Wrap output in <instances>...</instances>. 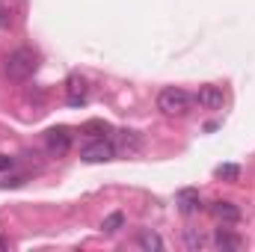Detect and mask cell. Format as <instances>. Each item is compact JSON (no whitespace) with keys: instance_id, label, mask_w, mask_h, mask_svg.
I'll return each instance as SVG.
<instances>
[{"instance_id":"obj_14","label":"cell","mask_w":255,"mask_h":252,"mask_svg":"<svg viewBox=\"0 0 255 252\" xmlns=\"http://www.w3.org/2000/svg\"><path fill=\"white\" fill-rule=\"evenodd\" d=\"M241 169L235 163H226V166H217V178H226V181H238Z\"/></svg>"},{"instance_id":"obj_1","label":"cell","mask_w":255,"mask_h":252,"mask_svg":"<svg viewBox=\"0 0 255 252\" xmlns=\"http://www.w3.org/2000/svg\"><path fill=\"white\" fill-rule=\"evenodd\" d=\"M36 68H39V60H36V54H33L30 48H18L15 54H9V57H6V65H3L6 77H9V80H15V83L30 80V77L36 74Z\"/></svg>"},{"instance_id":"obj_10","label":"cell","mask_w":255,"mask_h":252,"mask_svg":"<svg viewBox=\"0 0 255 252\" xmlns=\"http://www.w3.org/2000/svg\"><path fill=\"white\" fill-rule=\"evenodd\" d=\"M178 202H181V211L184 214H199L202 211V202H199V193L196 190H181L178 193Z\"/></svg>"},{"instance_id":"obj_15","label":"cell","mask_w":255,"mask_h":252,"mask_svg":"<svg viewBox=\"0 0 255 252\" xmlns=\"http://www.w3.org/2000/svg\"><path fill=\"white\" fill-rule=\"evenodd\" d=\"M3 169H12V157H6V154H0V172Z\"/></svg>"},{"instance_id":"obj_11","label":"cell","mask_w":255,"mask_h":252,"mask_svg":"<svg viewBox=\"0 0 255 252\" xmlns=\"http://www.w3.org/2000/svg\"><path fill=\"white\" fill-rule=\"evenodd\" d=\"M122 226H125V214H122V211H116V214L104 217V223H101V232H104V235H116Z\"/></svg>"},{"instance_id":"obj_3","label":"cell","mask_w":255,"mask_h":252,"mask_svg":"<svg viewBox=\"0 0 255 252\" xmlns=\"http://www.w3.org/2000/svg\"><path fill=\"white\" fill-rule=\"evenodd\" d=\"M116 154V148H113V142H107L104 136H95L92 142H86L83 148H80V157L86 160V163H104V160H110Z\"/></svg>"},{"instance_id":"obj_9","label":"cell","mask_w":255,"mask_h":252,"mask_svg":"<svg viewBox=\"0 0 255 252\" xmlns=\"http://www.w3.org/2000/svg\"><path fill=\"white\" fill-rule=\"evenodd\" d=\"M136 244H139V250H145V252H160V250H163V238H160L157 232H151V229L139 232Z\"/></svg>"},{"instance_id":"obj_17","label":"cell","mask_w":255,"mask_h":252,"mask_svg":"<svg viewBox=\"0 0 255 252\" xmlns=\"http://www.w3.org/2000/svg\"><path fill=\"white\" fill-rule=\"evenodd\" d=\"M6 247H9V244H6V241H3V238H0V250H6Z\"/></svg>"},{"instance_id":"obj_4","label":"cell","mask_w":255,"mask_h":252,"mask_svg":"<svg viewBox=\"0 0 255 252\" xmlns=\"http://www.w3.org/2000/svg\"><path fill=\"white\" fill-rule=\"evenodd\" d=\"M45 148H48V154L63 157L65 151L71 148V130L68 127H51L45 133Z\"/></svg>"},{"instance_id":"obj_5","label":"cell","mask_w":255,"mask_h":252,"mask_svg":"<svg viewBox=\"0 0 255 252\" xmlns=\"http://www.w3.org/2000/svg\"><path fill=\"white\" fill-rule=\"evenodd\" d=\"M196 104H199L202 110H223L226 92H223L220 86H202V89L196 92Z\"/></svg>"},{"instance_id":"obj_2","label":"cell","mask_w":255,"mask_h":252,"mask_svg":"<svg viewBox=\"0 0 255 252\" xmlns=\"http://www.w3.org/2000/svg\"><path fill=\"white\" fill-rule=\"evenodd\" d=\"M190 95L184 92V89H178V86H166L160 95H157V110L163 113V116H184L187 110H190Z\"/></svg>"},{"instance_id":"obj_7","label":"cell","mask_w":255,"mask_h":252,"mask_svg":"<svg viewBox=\"0 0 255 252\" xmlns=\"http://www.w3.org/2000/svg\"><path fill=\"white\" fill-rule=\"evenodd\" d=\"M211 214L217 220H223V223H238L241 220V208L235 202H214L211 205Z\"/></svg>"},{"instance_id":"obj_12","label":"cell","mask_w":255,"mask_h":252,"mask_svg":"<svg viewBox=\"0 0 255 252\" xmlns=\"http://www.w3.org/2000/svg\"><path fill=\"white\" fill-rule=\"evenodd\" d=\"M83 133H92V136H107V133H110V125H107V122H101V119H89V122L83 125Z\"/></svg>"},{"instance_id":"obj_8","label":"cell","mask_w":255,"mask_h":252,"mask_svg":"<svg viewBox=\"0 0 255 252\" xmlns=\"http://www.w3.org/2000/svg\"><path fill=\"white\" fill-rule=\"evenodd\" d=\"M214 247H217V250H226V252H238V250H244V241H241L238 235H232L229 229H220V232L214 235Z\"/></svg>"},{"instance_id":"obj_6","label":"cell","mask_w":255,"mask_h":252,"mask_svg":"<svg viewBox=\"0 0 255 252\" xmlns=\"http://www.w3.org/2000/svg\"><path fill=\"white\" fill-rule=\"evenodd\" d=\"M65 98H68V104L71 107H80L83 101H86V80L83 77H68V86H65Z\"/></svg>"},{"instance_id":"obj_18","label":"cell","mask_w":255,"mask_h":252,"mask_svg":"<svg viewBox=\"0 0 255 252\" xmlns=\"http://www.w3.org/2000/svg\"><path fill=\"white\" fill-rule=\"evenodd\" d=\"M0 24H3V18H0Z\"/></svg>"},{"instance_id":"obj_16","label":"cell","mask_w":255,"mask_h":252,"mask_svg":"<svg viewBox=\"0 0 255 252\" xmlns=\"http://www.w3.org/2000/svg\"><path fill=\"white\" fill-rule=\"evenodd\" d=\"M18 184H24V178H9V181H3V187H18Z\"/></svg>"},{"instance_id":"obj_13","label":"cell","mask_w":255,"mask_h":252,"mask_svg":"<svg viewBox=\"0 0 255 252\" xmlns=\"http://www.w3.org/2000/svg\"><path fill=\"white\" fill-rule=\"evenodd\" d=\"M184 244H187V250H202L208 241H205V235H202V232L187 229V232H184Z\"/></svg>"}]
</instances>
